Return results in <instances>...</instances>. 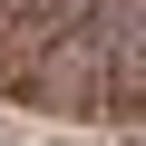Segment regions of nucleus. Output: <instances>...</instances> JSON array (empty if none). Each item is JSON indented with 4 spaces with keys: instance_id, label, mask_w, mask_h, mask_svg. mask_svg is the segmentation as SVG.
Here are the masks:
<instances>
[{
    "instance_id": "nucleus-1",
    "label": "nucleus",
    "mask_w": 146,
    "mask_h": 146,
    "mask_svg": "<svg viewBox=\"0 0 146 146\" xmlns=\"http://www.w3.org/2000/svg\"><path fill=\"white\" fill-rule=\"evenodd\" d=\"M117 146H146V136H117Z\"/></svg>"
}]
</instances>
